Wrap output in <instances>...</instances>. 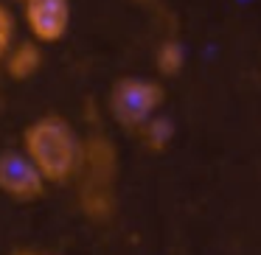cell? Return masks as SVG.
<instances>
[{
	"label": "cell",
	"mask_w": 261,
	"mask_h": 255,
	"mask_svg": "<svg viewBox=\"0 0 261 255\" xmlns=\"http://www.w3.org/2000/svg\"><path fill=\"white\" fill-rule=\"evenodd\" d=\"M20 152L34 163L48 185L76 182L82 163V137L68 118L57 112L34 118L20 135Z\"/></svg>",
	"instance_id": "obj_1"
},
{
	"label": "cell",
	"mask_w": 261,
	"mask_h": 255,
	"mask_svg": "<svg viewBox=\"0 0 261 255\" xmlns=\"http://www.w3.org/2000/svg\"><path fill=\"white\" fill-rule=\"evenodd\" d=\"M115 180H118V149H115V143L101 132L82 137L76 199H79V210L90 221L113 219L115 208H118Z\"/></svg>",
	"instance_id": "obj_2"
},
{
	"label": "cell",
	"mask_w": 261,
	"mask_h": 255,
	"mask_svg": "<svg viewBox=\"0 0 261 255\" xmlns=\"http://www.w3.org/2000/svg\"><path fill=\"white\" fill-rule=\"evenodd\" d=\"M166 101V87L146 76H121L113 81L107 96V109L113 121L126 132H138L146 121L160 115Z\"/></svg>",
	"instance_id": "obj_3"
},
{
	"label": "cell",
	"mask_w": 261,
	"mask_h": 255,
	"mask_svg": "<svg viewBox=\"0 0 261 255\" xmlns=\"http://www.w3.org/2000/svg\"><path fill=\"white\" fill-rule=\"evenodd\" d=\"M45 191L48 182L20 149L0 152V193L3 196L20 205H31L45 196Z\"/></svg>",
	"instance_id": "obj_4"
},
{
	"label": "cell",
	"mask_w": 261,
	"mask_h": 255,
	"mask_svg": "<svg viewBox=\"0 0 261 255\" xmlns=\"http://www.w3.org/2000/svg\"><path fill=\"white\" fill-rule=\"evenodd\" d=\"M70 0H29L23 3V20L29 40L40 45H57L70 31Z\"/></svg>",
	"instance_id": "obj_5"
},
{
	"label": "cell",
	"mask_w": 261,
	"mask_h": 255,
	"mask_svg": "<svg viewBox=\"0 0 261 255\" xmlns=\"http://www.w3.org/2000/svg\"><path fill=\"white\" fill-rule=\"evenodd\" d=\"M42 62H45V53H42L40 42L17 40L12 48H9V53H6V59H3L0 68L6 70V76L12 81H29L42 70Z\"/></svg>",
	"instance_id": "obj_6"
},
{
	"label": "cell",
	"mask_w": 261,
	"mask_h": 255,
	"mask_svg": "<svg viewBox=\"0 0 261 255\" xmlns=\"http://www.w3.org/2000/svg\"><path fill=\"white\" fill-rule=\"evenodd\" d=\"M135 135L141 137L143 149H149V152H163L171 143V137H174V124H171L166 115H154V118L146 121Z\"/></svg>",
	"instance_id": "obj_7"
},
{
	"label": "cell",
	"mask_w": 261,
	"mask_h": 255,
	"mask_svg": "<svg viewBox=\"0 0 261 255\" xmlns=\"http://www.w3.org/2000/svg\"><path fill=\"white\" fill-rule=\"evenodd\" d=\"M186 65V48L177 40H166L158 45L154 51V68H158L160 76H177Z\"/></svg>",
	"instance_id": "obj_8"
},
{
	"label": "cell",
	"mask_w": 261,
	"mask_h": 255,
	"mask_svg": "<svg viewBox=\"0 0 261 255\" xmlns=\"http://www.w3.org/2000/svg\"><path fill=\"white\" fill-rule=\"evenodd\" d=\"M17 23H14V14L9 12L6 3H0V65H3V59H6L9 48L17 42Z\"/></svg>",
	"instance_id": "obj_9"
},
{
	"label": "cell",
	"mask_w": 261,
	"mask_h": 255,
	"mask_svg": "<svg viewBox=\"0 0 261 255\" xmlns=\"http://www.w3.org/2000/svg\"><path fill=\"white\" fill-rule=\"evenodd\" d=\"M12 255H57V252H45V249H17Z\"/></svg>",
	"instance_id": "obj_10"
},
{
	"label": "cell",
	"mask_w": 261,
	"mask_h": 255,
	"mask_svg": "<svg viewBox=\"0 0 261 255\" xmlns=\"http://www.w3.org/2000/svg\"><path fill=\"white\" fill-rule=\"evenodd\" d=\"M135 3H149V0H135Z\"/></svg>",
	"instance_id": "obj_11"
},
{
	"label": "cell",
	"mask_w": 261,
	"mask_h": 255,
	"mask_svg": "<svg viewBox=\"0 0 261 255\" xmlns=\"http://www.w3.org/2000/svg\"><path fill=\"white\" fill-rule=\"evenodd\" d=\"M17 3H29V0H17Z\"/></svg>",
	"instance_id": "obj_12"
}]
</instances>
